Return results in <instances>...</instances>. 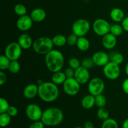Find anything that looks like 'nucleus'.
<instances>
[{
	"instance_id": "obj_25",
	"label": "nucleus",
	"mask_w": 128,
	"mask_h": 128,
	"mask_svg": "<svg viewBox=\"0 0 128 128\" xmlns=\"http://www.w3.org/2000/svg\"><path fill=\"white\" fill-rule=\"evenodd\" d=\"M110 61L114 62L117 64L120 65L124 61V56L121 53L118 52H114L110 56Z\"/></svg>"
},
{
	"instance_id": "obj_6",
	"label": "nucleus",
	"mask_w": 128,
	"mask_h": 128,
	"mask_svg": "<svg viewBox=\"0 0 128 128\" xmlns=\"http://www.w3.org/2000/svg\"><path fill=\"white\" fill-rule=\"evenodd\" d=\"M111 25L106 20L102 18L96 19L93 22L92 28L96 34L100 36H103L110 32Z\"/></svg>"
},
{
	"instance_id": "obj_42",
	"label": "nucleus",
	"mask_w": 128,
	"mask_h": 128,
	"mask_svg": "<svg viewBox=\"0 0 128 128\" xmlns=\"http://www.w3.org/2000/svg\"><path fill=\"white\" fill-rule=\"evenodd\" d=\"M121 25L123 28L124 31H126L128 32V16L124 18L122 21L121 22Z\"/></svg>"
},
{
	"instance_id": "obj_46",
	"label": "nucleus",
	"mask_w": 128,
	"mask_h": 128,
	"mask_svg": "<svg viewBox=\"0 0 128 128\" xmlns=\"http://www.w3.org/2000/svg\"><path fill=\"white\" fill-rule=\"evenodd\" d=\"M84 128V127L82 128V127H80V126H78V127H76V128Z\"/></svg>"
},
{
	"instance_id": "obj_37",
	"label": "nucleus",
	"mask_w": 128,
	"mask_h": 128,
	"mask_svg": "<svg viewBox=\"0 0 128 128\" xmlns=\"http://www.w3.org/2000/svg\"><path fill=\"white\" fill-rule=\"evenodd\" d=\"M6 112H8L11 117H14V116H17L18 114V110L15 106H10Z\"/></svg>"
},
{
	"instance_id": "obj_1",
	"label": "nucleus",
	"mask_w": 128,
	"mask_h": 128,
	"mask_svg": "<svg viewBox=\"0 0 128 128\" xmlns=\"http://www.w3.org/2000/svg\"><path fill=\"white\" fill-rule=\"evenodd\" d=\"M60 95L58 85L51 82H42L38 85V96L42 101L52 102L56 101Z\"/></svg>"
},
{
	"instance_id": "obj_24",
	"label": "nucleus",
	"mask_w": 128,
	"mask_h": 128,
	"mask_svg": "<svg viewBox=\"0 0 128 128\" xmlns=\"http://www.w3.org/2000/svg\"><path fill=\"white\" fill-rule=\"evenodd\" d=\"M11 116L8 112L0 113V126L5 128L8 126L11 122Z\"/></svg>"
},
{
	"instance_id": "obj_44",
	"label": "nucleus",
	"mask_w": 128,
	"mask_h": 128,
	"mask_svg": "<svg viewBox=\"0 0 128 128\" xmlns=\"http://www.w3.org/2000/svg\"><path fill=\"white\" fill-rule=\"evenodd\" d=\"M122 128H128V118L124 121L122 125Z\"/></svg>"
},
{
	"instance_id": "obj_29",
	"label": "nucleus",
	"mask_w": 128,
	"mask_h": 128,
	"mask_svg": "<svg viewBox=\"0 0 128 128\" xmlns=\"http://www.w3.org/2000/svg\"><path fill=\"white\" fill-rule=\"evenodd\" d=\"M97 116L99 119L101 120H107L110 117V112L105 107L99 108L97 111Z\"/></svg>"
},
{
	"instance_id": "obj_45",
	"label": "nucleus",
	"mask_w": 128,
	"mask_h": 128,
	"mask_svg": "<svg viewBox=\"0 0 128 128\" xmlns=\"http://www.w3.org/2000/svg\"><path fill=\"white\" fill-rule=\"evenodd\" d=\"M125 72H126V74L128 76V62L126 63V66H125Z\"/></svg>"
},
{
	"instance_id": "obj_14",
	"label": "nucleus",
	"mask_w": 128,
	"mask_h": 128,
	"mask_svg": "<svg viewBox=\"0 0 128 128\" xmlns=\"http://www.w3.org/2000/svg\"><path fill=\"white\" fill-rule=\"evenodd\" d=\"M94 64L100 67H104L110 61V55L104 51H97L92 56Z\"/></svg>"
},
{
	"instance_id": "obj_33",
	"label": "nucleus",
	"mask_w": 128,
	"mask_h": 128,
	"mask_svg": "<svg viewBox=\"0 0 128 128\" xmlns=\"http://www.w3.org/2000/svg\"><path fill=\"white\" fill-rule=\"evenodd\" d=\"M94 65V62L92 58H86L83 59L82 61H81V66L88 69V70H90V69H91L92 68H93V66Z\"/></svg>"
},
{
	"instance_id": "obj_15",
	"label": "nucleus",
	"mask_w": 128,
	"mask_h": 128,
	"mask_svg": "<svg viewBox=\"0 0 128 128\" xmlns=\"http://www.w3.org/2000/svg\"><path fill=\"white\" fill-rule=\"evenodd\" d=\"M117 44L116 36L109 32L107 34L102 36V44L106 50H112Z\"/></svg>"
},
{
	"instance_id": "obj_21",
	"label": "nucleus",
	"mask_w": 128,
	"mask_h": 128,
	"mask_svg": "<svg viewBox=\"0 0 128 128\" xmlns=\"http://www.w3.org/2000/svg\"><path fill=\"white\" fill-rule=\"evenodd\" d=\"M66 79L67 78L64 72H62L61 71L53 72L51 76V81L56 85L63 84Z\"/></svg>"
},
{
	"instance_id": "obj_40",
	"label": "nucleus",
	"mask_w": 128,
	"mask_h": 128,
	"mask_svg": "<svg viewBox=\"0 0 128 128\" xmlns=\"http://www.w3.org/2000/svg\"><path fill=\"white\" fill-rule=\"evenodd\" d=\"M6 80H7L6 75L5 74L3 71H0V85L2 86L6 82Z\"/></svg>"
},
{
	"instance_id": "obj_31",
	"label": "nucleus",
	"mask_w": 128,
	"mask_h": 128,
	"mask_svg": "<svg viewBox=\"0 0 128 128\" xmlns=\"http://www.w3.org/2000/svg\"><path fill=\"white\" fill-rule=\"evenodd\" d=\"M106 98L102 94L95 96V105L98 108L105 107L106 104Z\"/></svg>"
},
{
	"instance_id": "obj_4",
	"label": "nucleus",
	"mask_w": 128,
	"mask_h": 128,
	"mask_svg": "<svg viewBox=\"0 0 128 128\" xmlns=\"http://www.w3.org/2000/svg\"><path fill=\"white\" fill-rule=\"evenodd\" d=\"M54 46L52 39L48 37H40L33 41L32 49L37 54L46 55L52 50Z\"/></svg>"
},
{
	"instance_id": "obj_5",
	"label": "nucleus",
	"mask_w": 128,
	"mask_h": 128,
	"mask_svg": "<svg viewBox=\"0 0 128 128\" xmlns=\"http://www.w3.org/2000/svg\"><path fill=\"white\" fill-rule=\"evenodd\" d=\"M91 24L87 20L78 19L73 22L72 25V33L75 34L78 37L85 36L90 31Z\"/></svg>"
},
{
	"instance_id": "obj_26",
	"label": "nucleus",
	"mask_w": 128,
	"mask_h": 128,
	"mask_svg": "<svg viewBox=\"0 0 128 128\" xmlns=\"http://www.w3.org/2000/svg\"><path fill=\"white\" fill-rule=\"evenodd\" d=\"M123 31L124 30L122 25H120L119 24H114L111 25V26L110 33L118 37V36H120L122 34Z\"/></svg>"
},
{
	"instance_id": "obj_32",
	"label": "nucleus",
	"mask_w": 128,
	"mask_h": 128,
	"mask_svg": "<svg viewBox=\"0 0 128 128\" xmlns=\"http://www.w3.org/2000/svg\"><path fill=\"white\" fill-rule=\"evenodd\" d=\"M20 69H21V66H20V64L18 62V61H11V63H10L8 68L9 71L11 73L17 74L20 71Z\"/></svg>"
},
{
	"instance_id": "obj_36",
	"label": "nucleus",
	"mask_w": 128,
	"mask_h": 128,
	"mask_svg": "<svg viewBox=\"0 0 128 128\" xmlns=\"http://www.w3.org/2000/svg\"><path fill=\"white\" fill-rule=\"evenodd\" d=\"M78 38V36H76L75 34H70L67 37V44L71 46L76 45Z\"/></svg>"
},
{
	"instance_id": "obj_10",
	"label": "nucleus",
	"mask_w": 128,
	"mask_h": 128,
	"mask_svg": "<svg viewBox=\"0 0 128 128\" xmlns=\"http://www.w3.org/2000/svg\"><path fill=\"white\" fill-rule=\"evenodd\" d=\"M104 88V82L100 78H94L88 82V90L90 94L94 96L102 94Z\"/></svg>"
},
{
	"instance_id": "obj_19",
	"label": "nucleus",
	"mask_w": 128,
	"mask_h": 128,
	"mask_svg": "<svg viewBox=\"0 0 128 128\" xmlns=\"http://www.w3.org/2000/svg\"><path fill=\"white\" fill-rule=\"evenodd\" d=\"M110 18L112 21L116 22H122L125 18L124 12L121 9L119 8H114L112 9L110 12Z\"/></svg>"
},
{
	"instance_id": "obj_11",
	"label": "nucleus",
	"mask_w": 128,
	"mask_h": 128,
	"mask_svg": "<svg viewBox=\"0 0 128 128\" xmlns=\"http://www.w3.org/2000/svg\"><path fill=\"white\" fill-rule=\"evenodd\" d=\"M25 112L29 120L32 121H36L41 120L43 111L38 105L32 103L26 106Z\"/></svg>"
},
{
	"instance_id": "obj_34",
	"label": "nucleus",
	"mask_w": 128,
	"mask_h": 128,
	"mask_svg": "<svg viewBox=\"0 0 128 128\" xmlns=\"http://www.w3.org/2000/svg\"><path fill=\"white\" fill-rule=\"evenodd\" d=\"M10 104L7 100L4 98H0V113H4L7 112Z\"/></svg>"
},
{
	"instance_id": "obj_35",
	"label": "nucleus",
	"mask_w": 128,
	"mask_h": 128,
	"mask_svg": "<svg viewBox=\"0 0 128 128\" xmlns=\"http://www.w3.org/2000/svg\"><path fill=\"white\" fill-rule=\"evenodd\" d=\"M68 65L70 68L76 70L81 66V62L77 58H71L68 61Z\"/></svg>"
},
{
	"instance_id": "obj_9",
	"label": "nucleus",
	"mask_w": 128,
	"mask_h": 128,
	"mask_svg": "<svg viewBox=\"0 0 128 128\" xmlns=\"http://www.w3.org/2000/svg\"><path fill=\"white\" fill-rule=\"evenodd\" d=\"M103 74L105 77L110 80H116L121 74V69L120 65L110 61L103 67Z\"/></svg>"
},
{
	"instance_id": "obj_18",
	"label": "nucleus",
	"mask_w": 128,
	"mask_h": 128,
	"mask_svg": "<svg viewBox=\"0 0 128 128\" xmlns=\"http://www.w3.org/2000/svg\"><path fill=\"white\" fill-rule=\"evenodd\" d=\"M30 16L34 22H40L46 19V12L42 8H35L31 11Z\"/></svg>"
},
{
	"instance_id": "obj_17",
	"label": "nucleus",
	"mask_w": 128,
	"mask_h": 128,
	"mask_svg": "<svg viewBox=\"0 0 128 128\" xmlns=\"http://www.w3.org/2000/svg\"><path fill=\"white\" fill-rule=\"evenodd\" d=\"M18 42L22 50H28L32 46L33 41L29 34L26 33L21 34L18 38Z\"/></svg>"
},
{
	"instance_id": "obj_3",
	"label": "nucleus",
	"mask_w": 128,
	"mask_h": 128,
	"mask_svg": "<svg viewBox=\"0 0 128 128\" xmlns=\"http://www.w3.org/2000/svg\"><path fill=\"white\" fill-rule=\"evenodd\" d=\"M63 118V112L60 108L51 107L43 111L41 121L45 126H55L61 124Z\"/></svg>"
},
{
	"instance_id": "obj_39",
	"label": "nucleus",
	"mask_w": 128,
	"mask_h": 128,
	"mask_svg": "<svg viewBox=\"0 0 128 128\" xmlns=\"http://www.w3.org/2000/svg\"><path fill=\"white\" fill-rule=\"evenodd\" d=\"M64 73L66 74V78H74V73L75 70L74 69L71 68L69 67L65 70Z\"/></svg>"
},
{
	"instance_id": "obj_22",
	"label": "nucleus",
	"mask_w": 128,
	"mask_h": 128,
	"mask_svg": "<svg viewBox=\"0 0 128 128\" xmlns=\"http://www.w3.org/2000/svg\"><path fill=\"white\" fill-rule=\"evenodd\" d=\"M76 46L80 51H86L90 48V42L88 39L86 38L85 36L79 37L76 43Z\"/></svg>"
},
{
	"instance_id": "obj_38",
	"label": "nucleus",
	"mask_w": 128,
	"mask_h": 128,
	"mask_svg": "<svg viewBox=\"0 0 128 128\" xmlns=\"http://www.w3.org/2000/svg\"><path fill=\"white\" fill-rule=\"evenodd\" d=\"M45 125L41 121H33V122L30 124L28 128H44Z\"/></svg>"
},
{
	"instance_id": "obj_23",
	"label": "nucleus",
	"mask_w": 128,
	"mask_h": 128,
	"mask_svg": "<svg viewBox=\"0 0 128 128\" xmlns=\"http://www.w3.org/2000/svg\"><path fill=\"white\" fill-rule=\"evenodd\" d=\"M54 46L57 47H62L67 44V38L63 34H58L54 36L52 38Z\"/></svg>"
},
{
	"instance_id": "obj_20",
	"label": "nucleus",
	"mask_w": 128,
	"mask_h": 128,
	"mask_svg": "<svg viewBox=\"0 0 128 128\" xmlns=\"http://www.w3.org/2000/svg\"><path fill=\"white\" fill-rule=\"evenodd\" d=\"M95 105V96L88 94L84 96L81 100V106L85 110H91Z\"/></svg>"
},
{
	"instance_id": "obj_30",
	"label": "nucleus",
	"mask_w": 128,
	"mask_h": 128,
	"mask_svg": "<svg viewBox=\"0 0 128 128\" xmlns=\"http://www.w3.org/2000/svg\"><path fill=\"white\" fill-rule=\"evenodd\" d=\"M14 11L15 13L19 16H22L27 14V9L26 7L22 4H17L14 8Z\"/></svg>"
},
{
	"instance_id": "obj_2",
	"label": "nucleus",
	"mask_w": 128,
	"mask_h": 128,
	"mask_svg": "<svg viewBox=\"0 0 128 128\" xmlns=\"http://www.w3.org/2000/svg\"><path fill=\"white\" fill-rule=\"evenodd\" d=\"M45 63L49 71L53 73L62 70L64 64V58L61 51L52 50L45 55Z\"/></svg>"
},
{
	"instance_id": "obj_28",
	"label": "nucleus",
	"mask_w": 128,
	"mask_h": 128,
	"mask_svg": "<svg viewBox=\"0 0 128 128\" xmlns=\"http://www.w3.org/2000/svg\"><path fill=\"white\" fill-rule=\"evenodd\" d=\"M101 128H118V124L115 120L109 118L103 121Z\"/></svg>"
},
{
	"instance_id": "obj_43",
	"label": "nucleus",
	"mask_w": 128,
	"mask_h": 128,
	"mask_svg": "<svg viewBox=\"0 0 128 128\" xmlns=\"http://www.w3.org/2000/svg\"><path fill=\"white\" fill-rule=\"evenodd\" d=\"M84 128H94L93 123L91 121H87L84 124Z\"/></svg>"
},
{
	"instance_id": "obj_27",
	"label": "nucleus",
	"mask_w": 128,
	"mask_h": 128,
	"mask_svg": "<svg viewBox=\"0 0 128 128\" xmlns=\"http://www.w3.org/2000/svg\"><path fill=\"white\" fill-rule=\"evenodd\" d=\"M11 61V60L7 56L5 55H1L0 56V70L4 71L8 70Z\"/></svg>"
},
{
	"instance_id": "obj_8",
	"label": "nucleus",
	"mask_w": 128,
	"mask_h": 128,
	"mask_svg": "<svg viewBox=\"0 0 128 128\" xmlns=\"http://www.w3.org/2000/svg\"><path fill=\"white\" fill-rule=\"evenodd\" d=\"M65 93L68 96H73L79 93L81 89V84L74 78H67L62 84Z\"/></svg>"
},
{
	"instance_id": "obj_13",
	"label": "nucleus",
	"mask_w": 128,
	"mask_h": 128,
	"mask_svg": "<svg viewBox=\"0 0 128 128\" xmlns=\"http://www.w3.org/2000/svg\"><path fill=\"white\" fill-rule=\"evenodd\" d=\"M74 78L81 84H84L90 81V74L89 70L80 66L75 70Z\"/></svg>"
},
{
	"instance_id": "obj_41",
	"label": "nucleus",
	"mask_w": 128,
	"mask_h": 128,
	"mask_svg": "<svg viewBox=\"0 0 128 128\" xmlns=\"http://www.w3.org/2000/svg\"><path fill=\"white\" fill-rule=\"evenodd\" d=\"M122 89L125 94L128 95V78L124 80L122 83Z\"/></svg>"
},
{
	"instance_id": "obj_7",
	"label": "nucleus",
	"mask_w": 128,
	"mask_h": 128,
	"mask_svg": "<svg viewBox=\"0 0 128 128\" xmlns=\"http://www.w3.org/2000/svg\"><path fill=\"white\" fill-rule=\"evenodd\" d=\"M22 48L18 42H11L6 46L4 55L11 61H18L22 53Z\"/></svg>"
},
{
	"instance_id": "obj_16",
	"label": "nucleus",
	"mask_w": 128,
	"mask_h": 128,
	"mask_svg": "<svg viewBox=\"0 0 128 128\" xmlns=\"http://www.w3.org/2000/svg\"><path fill=\"white\" fill-rule=\"evenodd\" d=\"M22 94L28 100L33 99L38 95V86L35 84H29L24 88Z\"/></svg>"
},
{
	"instance_id": "obj_12",
	"label": "nucleus",
	"mask_w": 128,
	"mask_h": 128,
	"mask_svg": "<svg viewBox=\"0 0 128 128\" xmlns=\"http://www.w3.org/2000/svg\"><path fill=\"white\" fill-rule=\"evenodd\" d=\"M33 22L31 16L29 15H24L20 16L16 21V27L20 31H27L32 28Z\"/></svg>"
}]
</instances>
